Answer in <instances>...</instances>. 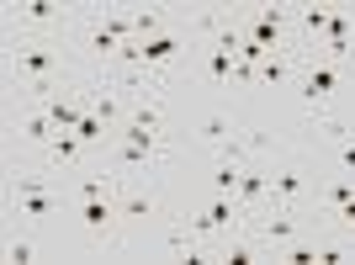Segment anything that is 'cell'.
Segmentation results:
<instances>
[{
  "label": "cell",
  "instance_id": "cell-1",
  "mask_svg": "<svg viewBox=\"0 0 355 265\" xmlns=\"http://www.w3.org/2000/svg\"><path fill=\"white\" fill-rule=\"evenodd\" d=\"M11 64L27 74L32 101H43V96H53V90H59V69H64L59 43H21V48L11 53Z\"/></svg>",
  "mask_w": 355,
  "mask_h": 265
},
{
  "label": "cell",
  "instance_id": "cell-2",
  "mask_svg": "<svg viewBox=\"0 0 355 265\" xmlns=\"http://www.w3.org/2000/svg\"><path fill=\"white\" fill-rule=\"evenodd\" d=\"M340 74H345V69H340L334 59H324V53H318V59L302 69V106H308L318 122H324L329 101H334V90H340Z\"/></svg>",
  "mask_w": 355,
  "mask_h": 265
},
{
  "label": "cell",
  "instance_id": "cell-3",
  "mask_svg": "<svg viewBox=\"0 0 355 265\" xmlns=\"http://www.w3.org/2000/svg\"><path fill=\"white\" fill-rule=\"evenodd\" d=\"M16 207H21V218L27 223H48L53 212L64 207V196L48 186V180H37V176H21L16 180Z\"/></svg>",
  "mask_w": 355,
  "mask_h": 265
},
{
  "label": "cell",
  "instance_id": "cell-4",
  "mask_svg": "<svg viewBox=\"0 0 355 265\" xmlns=\"http://www.w3.org/2000/svg\"><path fill=\"white\" fill-rule=\"evenodd\" d=\"M239 212H244V207H239V196H218V191H212V196H207V207L186 218V228H191L196 239H207V234H228V228L239 223Z\"/></svg>",
  "mask_w": 355,
  "mask_h": 265
},
{
  "label": "cell",
  "instance_id": "cell-5",
  "mask_svg": "<svg viewBox=\"0 0 355 265\" xmlns=\"http://www.w3.org/2000/svg\"><path fill=\"white\" fill-rule=\"evenodd\" d=\"M260 239H266L270 250H286L292 239H302V228H297V207H282L276 218H266V228H260Z\"/></svg>",
  "mask_w": 355,
  "mask_h": 265
},
{
  "label": "cell",
  "instance_id": "cell-6",
  "mask_svg": "<svg viewBox=\"0 0 355 265\" xmlns=\"http://www.w3.org/2000/svg\"><path fill=\"white\" fill-rule=\"evenodd\" d=\"M270 191H276V202H282V207H297V202H302V191H308V180H302V170L282 164V170H270Z\"/></svg>",
  "mask_w": 355,
  "mask_h": 265
},
{
  "label": "cell",
  "instance_id": "cell-7",
  "mask_svg": "<svg viewBox=\"0 0 355 265\" xmlns=\"http://www.w3.org/2000/svg\"><path fill=\"white\" fill-rule=\"evenodd\" d=\"M53 117H48V106L43 101H32L27 112H21V138H27V144H53Z\"/></svg>",
  "mask_w": 355,
  "mask_h": 265
},
{
  "label": "cell",
  "instance_id": "cell-8",
  "mask_svg": "<svg viewBox=\"0 0 355 265\" xmlns=\"http://www.w3.org/2000/svg\"><path fill=\"white\" fill-rule=\"evenodd\" d=\"M117 196H101V202H80V223H85L90 234H106L112 223H117Z\"/></svg>",
  "mask_w": 355,
  "mask_h": 265
},
{
  "label": "cell",
  "instance_id": "cell-9",
  "mask_svg": "<svg viewBox=\"0 0 355 265\" xmlns=\"http://www.w3.org/2000/svg\"><path fill=\"white\" fill-rule=\"evenodd\" d=\"M117 212H122V223H148L154 212H159V202H154V191H122Z\"/></svg>",
  "mask_w": 355,
  "mask_h": 265
},
{
  "label": "cell",
  "instance_id": "cell-10",
  "mask_svg": "<svg viewBox=\"0 0 355 265\" xmlns=\"http://www.w3.org/2000/svg\"><path fill=\"white\" fill-rule=\"evenodd\" d=\"M270 191V170H250V164H244V176H239V207H244V212H250L254 202H260V196Z\"/></svg>",
  "mask_w": 355,
  "mask_h": 265
},
{
  "label": "cell",
  "instance_id": "cell-11",
  "mask_svg": "<svg viewBox=\"0 0 355 265\" xmlns=\"http://www.w3.org/2000/svg\"><path fill=\"white\" fill-rule=\"evenodd\" d=\"M16 16H21V27H53V22H64V6H53V0H27Z\"/></svg>",
  "mask_w": 355,
  "mask_h": 265
},
{
  "label": "cell",
  "instance_id": "cell-12",
  "mask_svg": "<svg viewBox=\"0 0 355 265\" xmlns=\"http://www.w3.org/2000/svg\"><path fill=\"white\" fill-rule=\"evenodd\" d=\"M80 148H85V138H80V132H53L48 160H53V164H74V160H80Z\"/></svg>",
  "mask_w": 355,
  "mask_h": 265
},
{
  "label": "cell",
  "instance_id": "cell-13",
  "mask_svg": "<svg viewBox=\"0 0 355 265\" xmlns=\"http://www.w3.org/2000/svg\"><path fill=\"white\" fill-rule=\"evenodd\" d=\"M202 64H207V74L212 80H234V69H239V53H228V48H207V53H202Z\"/></svg>",
  "mask_w": 355,
  "mask_h": 265
},
{
  "label": "cell",
  "instance_id": "cell-14",
  "mask_svg": "<svg viewBox=\"0 0 355 265\" xmlns=\"http://www.w3.org/2000/svg\"><path fill=\"white\" fill-rule=\"evenodd\" d=\"M297 22H302V32H308V37H318V43H324V32H329V22H334V11H329V6H302V11H297Z\"/></svg>",
  "mask_w": 355,
  "mask_h": 265
},
{
  "label": "cell",
  "instance_id": "cell-15",
  "mask_svg": "<svg viewBox=\"0 0 355 265\" xmlns=\"http://www.w3.org/2000/svg\"><path fill=\"white\" fill-rule=\"evenodd\" d=\"M286 74H292V48H286V53H270V59L260 64V80H266V85H282Z\"/></svg>",
  "mask_w": 355,
  "mask_h": 265
},
{
  "label": "cell",
  "instance_id": "cell-16",
  "mask_svg": "<svg viewBox=\"0 0 355 265\" xmlns=\"http://www.w3.org/2000/svg\"><path fill=\"white\" fill-rule=\"evenodd\" d=\"M228 132H234V122L223 117V112H212V117L202 122V138H207V144H228Z\"/></svg>",
  "mask_w": 355,
  "mask_h": 265
},
{
  "label": "cell",
  "instance_id": "cell-17",
  "mask_svg": "<svg viewBox=\"0 0 355 265\" xmlns=\"http://www.w3.org/2000/svg\"><path fill=\"white\" fill-rule=\"evenodd\" d=\"M254 255H260V250H254L250 239H228V250H223V260H228V265H250Z\"/></svg>",
  "mask_w": 355,
  "mask_h": 265
},
{
  "label": "cell",
  "instance_id": "cell-18",
  "mask_svg": "<svg viewBox=\"0 0 355 265\" xmlns=\"http://www.w3.org/2000/svg\"><path fill=\"white\" fill-rule=\"evenodd\" d=\"M345 202H355V176H340V180H334V186H329V207L340 212Z\"/></svg>",
  "mask_w": 355,
  "mask_h": 265
},
{
  "label": "cell",
  "instance_id": "cell-19",
  "mask_svg": "<svg viewBox=\"0 0 355 265\" xmlns=\"http://www.w3.org/2000/svg\"><path fill=\"white\" fill-rule=\"evenodd\" d=\"M6 260H11V265L37 260V244H32V239H11V244H6Z\"/></svg>",
  "mask_w": 355,
  "mask_h": 265
},
{
  "label": "cell",
  "instance_id": "cell-20",
  "mask_svg": "<svg viewBox=\"0 0 355 265\" xmlns=\"http://www.w3.org/2000/svg\"><path fill=\"white\" fill-rule=\"evenodd\" d=\"M345 260V244H318V265H340Z\"/></svg>",
  "mask_w": 355,
  "mask_h": 265
},
{
  "label": "cell",
  "instance_id": "cell-21",
  "mask_svg": "<svg viewBox=\"0 0 355 265\" xmlns=\"http://www.w3.org/2000/svg\"><path fill=\"white\" fill-rule=\"evenodd\" d=\"M334 218H345V223H350V228H355V202H345L340 212H334Z\"/></svg>",
  "mask_w": 355,
  "mask_h": 265
}]
</instances>
